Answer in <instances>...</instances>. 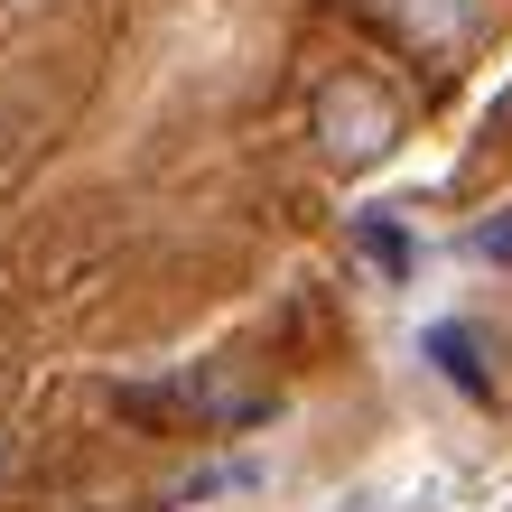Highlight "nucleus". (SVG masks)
<instances>
[{"label":"nucleus","instance_id":"3","mask_svg":"<svg viewBox=\"0 0 512 512\" xmlns=\"http://www.w3.org/2000/svg\"><path fill=\"white\" fill-rule=\"evenodd\" d=\"M364 252H373V261L391 270V280H401V270H410V243H401V233H391L382 215H364Z\"/></svg>","mask_w":512,"mask_h":512},{"label":"nucleus","instance_id":"1","mask_svg":"<svg viewBox=\"0 0 512 512\" xmlns=\"http://www.w3.org/2000/svg\"><path fill=\"white\" fill-rule=\"evenodd\" d=\"M317 131H326V149H336L345 168H364V159L391 149V103L373 94V84H336V94L317 103Z\"/></svg>","mask_w":512,"mask_h":512},{"label":"nucleus","instance_id":"2","mask_svg":"<svg viewBox=\"0 0 512 512\" xmlns=\"http://www.w3.org/2000/svg\"><path fill=\"white\" fill-rule=\"evenodd\" d=\"M429 364L457 382L466 401H494V382H485V364H475V336H466V326H429Z\"/></svg>","mask_w":512,"mask_h":512}]
</instances>
